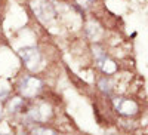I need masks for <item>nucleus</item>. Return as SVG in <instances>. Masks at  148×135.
<instances>
[{
    "label": "nucleus",
    "mask_w": 148,
    "mask_h": 135,
    "mask_svg": "<svg viewBox=\"0 0 148 135\" xmlns=\"http://www.w3.org/2000/svg\"><path fill=\"white\" fill-rule=\"evenodd\" d=\"M19 56L28 70H37L42 63V54L36 46H25L19 49Z\"/></svg>",
    "instance_id": "1"
},
{
    "label": "nucleus",
    "mask_w": 148,
    "mask_h": 135,
    "mask_svg": "<svg viewBox=\"0 0 148 135\" xmlns=\"http://www.w3.org/2000/svg\"><path fill=\"white\" fill-rule=\"evenodd\" d=\"M33 6V10L36 17L39 18L42 22H49L52 21L53 17H55V8L52 5L51 0H34V2L31 3Z\"/></svg>",
    "instance_id": "2"
},
{
    "label": "nucleus",
    "mask_w": 148,
    "mask_h": 135,
    "mask_svg": "<svg viewBox=\"0 0 148 135\" xmlns=\"http://www.w3.org/2000/svg\"><path fill=\"white\" fill-rule=\"evenodd\" d=\"M40 89H42V80L37 79V77H33V76L24 77L21 80V83H19V92L25 98L36 96L37 94L40 92Z\"/></svg>",
    "instance_id": "3"
},
{
    "label": "nucleus",
    "mask_w": 148,
    "mask_h": 135,
    "mask_svg": "<svg viewBox=\"0 0 148 135\" xmlns=\"http://www.w3.org/2000/svg\"><path fill=\"white\" fill-rule=\"evenodd\" d=\"M116 110H117L120 114L130 116V114H135V113L138 112V105H136V103H133L130 100L120 98V100L116 101Z\"/></svg>",
    "instance_id": "4"
},
{
    "label": "nucleus",
    "mask_w": 148,
    "mask_h": 135,
    "mask_svg": "<svg viewBox=\"0 0 148 135\" xmlns=\"http://www.w3.org/2000/svg\"><path fill=\"white\" fill-rule=\"evenodd\" d=\"M49 116H51V108H49L46 104H42V105H37L34 107L31 112H28V117L34 122H42V120H46Z\"/></svg>",
    "instance_id": "5"
},
{
    "label": "nucleus",
    "mask_w": 148,
    "mask_h": 135,
    "mask_svg": "<svg viewBox=\"0 0 148 135\" xmlns=\"http://www.w3.org/2000/svg\"><path fill=\"white\" fill-rule=\"evenodd\" d=\"M93 55H95V58H96L98 65L102 68L104 64L107 63V54L102 51V48H99V46H93Z\"/></svg>",
    "instance_id": "6"
},
{
    "label": "nucleus",
    "mask_w": 148,
    "mask_h": 135,
    "mask_svg": "<svg viewBox=\"0 0 148 135\" xmlns=\"http://www.w3.org/2000/svg\"><path fill=\"white\" fill-rule=\"evenodd\" d=\"M86 34H88L90 39H96L98 34H99V27L95 25L93 22L88 24V25H86Z\"/></svg>",
    "instance_id": "7"
},
{
    "label": "nucleus",
    "mask_w": 148,
    "mask_h": 135,
    "mask_svg": "<svg viewBox=\"0 0 148 135\" xmlns=\"http://www.w3.org/2000/svg\"><path fill=\"white\" fill-rule=\"evenodd\" d=\"M22 107H24V101L19 100V98H15V100H12V103L9 104L10 113H18V112H21Z\"/></svg>",
    "instance_id": "8"
},
{
    "label": "nucleus",
    "mask_w": 148,
    "mask_h": 135,
    "mask_svg": "<svg viewBox=\"0 0 148 135\" xmlns=\"http://www.w3.org/2000/svg\"><path fill=\"white\" fill-rule=\"evenodd\" d=\"M31 135H59V134L49 128H34L31 131Z\"/></svg>",
    "instance_id": "9"
},
{
    "label": "nucleus",
    "mask_w": 148,
    "mask_h": 135,
    "mask_svg": "<svg viewBox=\"0 0 148 135\" xmlns=\"http://www.w3.org/2000/svg\"><path fill=\"white\" fill-rule=\"evenodd\" d=\"M99 89L105 94V95H110L111 91H113V86H111V82L108 79H101L99 80Z\"/></svg>",
    "instance_id": "10"
},
{
    "label": "nucleus",
    "mask_w": 148,
    "mask_h": 135,
    "mask_svg": "<svg viewBox=\"0 0 148 135\" xmlns=\"http://www.w3.org/2000/svg\"><path fill=\"white\" fill-rule=\"evenodd\" d=\"M77 3L83 8H89L92 3H93V0H77Z\"/></svg>",
    "instance_id": "11"
},
{
    "label": "nucleus",
    "mask_w": 148,
    "mask_h": 135,
    "mask_svg": "<svg viewBox=\"0 0 148 135\" xmlns=\"http://www.w3.org/2000/svg\"><path fill=\"white\" fill-rule=\"evenodd\" d=\"M9 94V89L6 86H0V100H3V98H6Z\"/></svg>",
    "instance_id": "12"
},
{
    "label": "nucleus",
    "mask_w": 148,
    "mask_h": 135,
    "mask_svg": "<svg viewBox=\"0 0 148 135\" xmlns=\"http://www.w3.org/2000/svg\"><path fill=\"white\" fill-rule=\"evenodd\" d=\"M0 117H2V105H0Z\"/></svg>",
    "instance_id": "13"
},
{
    "label": "nucleus",
    "mask_w": 148,
    "mask_h": 135,
    "mask_svg": "<svg viewBox=\"0 0 148 135\" xmlns=\"http://www.w3.org/2000/svg\"><path fill=\"white\" fill-rule=\"evenodd\" d=\"M0 135H5V134H0Z\"/></svg>",
    "instance_id": "14"
}]
</instances>
